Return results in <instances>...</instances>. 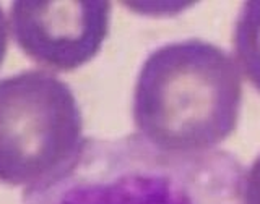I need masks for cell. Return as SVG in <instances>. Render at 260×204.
Listing matches in <instances>:
<instances>
[{
	"mask_svg": "<svg viewBox=\"0 0 260 204\" xmlns=\"http://www.w3.org/2000/svg\"><path fill=\"white\" fill-rule=\"evenodd\" d=\"M83 117L70 86L44 70L0 79V183L36 191L83 156Z\"/></svg>",
	"mask_w": 260,
	"mask_h": 204,
	"instance_id": "cell-2",
	"label": "cell"
},
{
	"mask_svg": "<svg viewBox=\"0 0 260 204\" xmlns=\"http://www.w3.org/2000/svg\"><path fill=\"white\" fill-rule=\"evenodd\" d=\"M241 204H260V154L242 174Z\"/></svg>",
	"mask_w": 260,
	"mask_h": 204,
	"instance_id": "cell-6",
	"label": "cell"
},
{
	"mask_svg": "<svg viewBox=\"0 0 260 204\" xmlns=\"http://www.w3.org/2000/svg\"><path fill=\"white\" fill-rule=\"evenodd\" d=\"M233 49L241 73L260 93V0L241 5L233 31Z\"/></svg>",
	"mask_w": 260,
	"mask_h": 204,
	"instance_id": "cell-5",
	"label": "cell"
},
{
	"mask_svg": "<svg viewBox=\"0 0 260 204\" xmlns=\"http://www.w3.org/2000/svg\"><path fill=\"white\" fill-rule=\"evenodd\" d=\"M242 105L241 70L224 49L190 37L146 57L134 89L140 140L168 156H199L226 141Z\"/></svg>",
	"mask_w": 260,
	"mask_h": 204,
	"instance_id": "cell-1",
	"label": "cell"
},
{
	"mask_svg": "<svg viewBox=\"0 0 260 204\" xmlns=\"http://www.w3.org/2000/svg\"><path fill=\"white\" fill-rule=\"evenodd\" d=\"M117 162L114 174L78 160L57 182L29 191L31 204H241L242 174L221 154L168 156L134 141L130 164Z\"/></svg>",
	"mask_w": 260,
	"mask_h": 204,
	"instance_id": "cell-3",
	"label": "cell"
},
{
	"mask_svg": "<svg viewBox=\"0 0 260 204\" xmlns=\"http://www.w3.org/2000/svg\"><path fill=\"white\" fill-rule=\"evenodd\" d=\"M8 51V21L5 18V13L0 7V67L5 60V55Z\"/></svg>",
	"mask_w": 260,
	"mask_h": 204,
	"instance_id": "cell-7",
	"label": "cell"
},
{
	"mask_svg": "<svg viewBox=\"0 0 260 204\" xmlns=\"http://www.w3.org/2000/svg\"><path fill=\"white\" fill-rule=\"evenodd\" d=\"M111 4L93 0L10 5L8 28L31 60L55 71H72L91 62L109 34Z\"/></svg>",
	"mask_w": 260,
	"mask_h": 204,
	"instance_id": "cell-4",
	"label": "cell"
}]
</instances>
